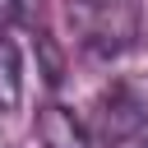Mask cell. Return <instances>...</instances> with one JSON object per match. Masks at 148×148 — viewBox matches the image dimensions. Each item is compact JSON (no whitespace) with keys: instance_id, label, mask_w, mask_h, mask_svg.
Wrapping results in <instances>:
<instances>
[{"instance_id":"obj_2","label":"cell","mask_w":148,"mask_h":148,"mask_svg":"<svg viewBox=\"0 0 148 148\" xmlns=\"http://www.w3.org/2000/svg\"><path fill=\"white\" fill-rule=\"evenodd\" d=\"M37 139H42V148H92V143H88V130H83V125L74 120V111L60 106V102L42 106V116H37Z\"/></svg>"},{"instance_id":"obj_4","label":"cell","mask_w":148,"mask_h":148,"mask_svg":"<svg viewBox=\"0 0 148 148\" xmlns=\"http://www.w3.org/2000/svg\"><path fill=\"white\" fill-rule=\"evenodd\" d=\"M120 92H125V97L148 116V79H130V83H120Z\"/></svg>"},{"instance_id":"obj_6","label":"cell","mask_w":148,"mask_h":148,"mask_svg":"<svg viewBox=\"0 0 148 148\" xmlns=\"http://www.w3.org/2000/svg\"><path fill=\"white\" fill-rule=\"evenodd\" d=\"M69 5H130V0H69Z\"/></svg>"},{"instance_id":"obj_5","label":"cell","mask_w":148,"mask_h":148,"mask_svg":"<svg viewBox=\"0 0 148 148\" xmlns=\"http://www.w3.org/2000/svg\"><path fill=\"white\" fill-rule=\"evenodd\" d=\"M28 9H32V0H0V18H9V23L28 18Z\"/></svg>"},{"instance_id":"obj_3","label":"cell","mask_w":148,"mask_h":148,"mask_svg":"<svg viewBox=\"0 0 148 148\" xmlns=\"http://www.w3.org/2000/svg\"><path fill=\"white\" fill-rule=\"evenodd\" d=\"M23 97V69H18V51L9 37H0V111H14Z\"/></svg>"},{"instance_id":"obj_1","label":"cell","mask_w":148,"mask_h":148,"mask_svg":"<svg viewBox=\"0 0 148 148\" xmlns=\"http://www.w3.org/2000/svg\"><path fill=\"white\" fill-rule=\"evenodd\" d=\"M102 130L111 139V148H148V116L116 88L102 106Z\"/></svg>"}]
</instances>
